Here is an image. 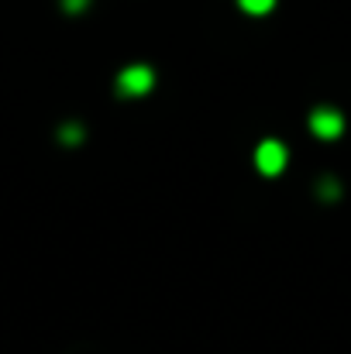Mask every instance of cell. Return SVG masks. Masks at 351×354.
Segmentation results:
<instances>
[{
  "mask_svg": "<svg viewBox=\"0 0 351 354\" xmlns=\"http://www.w3.org/2000/svg\"><path fill=\"white\" fill-rule=\"evenodd\" d=\"M255 165H258L265 176L282 172V165H286V148H282L279 141H262L258 151H255Z\"/></svg>",
  "mask_w": 351,
  "mask_h": 354,
  "instance_id": "1",
  "label": "cell"
},
{
  "mask_svg": "<svg viewBox=\"0 0 351 354\" xmlns=\"http://www.w3.org/2000/svg\"><path fill=\"white\" fill-rule=\"evenodd\" d=\"M341 127H345V120H341L338 111H331V107H317V111L310 114V131H314L317 138H338Z\"/></svg>",
  "mask_w": 351,
  "mask_h": 354,
  "instance_id": "2",
  "label": "cell"
},
{
  "mask_svg": "<svg viewBox=\"0 0 351 354\" xmlns=\"http://www.w3.org/2000/svg\"><path fill=\"white\" fill-rule=\"evenodd\" d=\"M117 83H120V90H124L127 97H138V93L152 90V69H145V66H131V69L120 73Z\"/></svg>",
  "mask_w": 351,
  "mask_h": 354,
  "instance_id": "3",
  "label": "cell"
},
{
  "mask_svg": "<svg viewBox=\"0 0 351 354\" xmlns=\"http://www.w3.org/2000/svg\"><path fill=\"white\" fill-rule=\"evenodd\" d=\"M237 3H241V10H248V14H255V17H258V14H269V10L276 7V0H237Z\"/></svg>",
  "mask_w": 351,
  "mask_h": 354,
  "instance_id": "4",
  "label": "cell"
},
{
  "mask_svg": "<svg viewBox=\"0 0 351 354\" xmlns=\"http://www.w3.org/2000/svg\"><path fill=\"white\" fill-rule=\"evenodd\" d=\"M87 3H90V0H62V7H66L69 14H80V10H87Z\"/></svg>",
  "mask_w": 351,
  "mask_h": 354,
  "instance_id": "5",
  "label": "cell"
}]
</instances>
